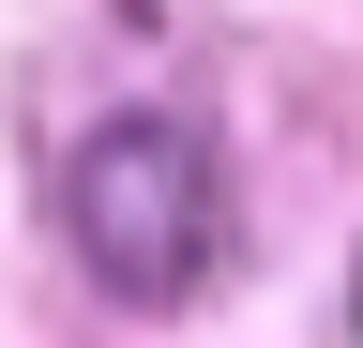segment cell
<instances>
[{
    "instance_id": "obj_1",
    "label": "cell",
    "mask_w": 363,
    "mask_h": 348,
    "mask_svg": "<svg viewBox=\"0 0 363 348\" xmlns=\"http://www.w3.org/2000/svg\"><path fill=\"white\" fill-rule=\"evenodd\" d=\"M61 228L121 303H197V273L227 257V167L182 106L91 121V152L61 167Z\"/></svg>"
}]
</instances>
